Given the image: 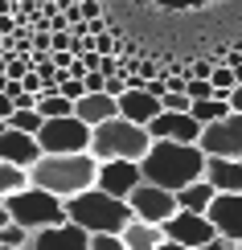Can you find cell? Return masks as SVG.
<instances>
[{"label": "cell", "instance_id": "obj_4", "mask_svg": "<svg viewBox=\"0 0 242 250\" xmlns=\"http://www.w3.org/2000/svg\"><path fill=\"white\" fill-rule=\"evenodd\" d=\"M152 148V131L144 123H132L115 115L90 131V156L94 160H144Z\"/></svg>", "mask_w": 242, "mask_h": 250}, {"label": "cell", "instance_id": "obj_32", "mask_svg": "<svg viewBox=\"0 0 242 250\" xmlns=\"http://www.w3.org/2000/svg\"><path fill=\"white\" fill-rule=\"evenodd\" d=\"M99 13H103V8H99V0H82V4H78V21H82V17H87V21H94Z\"/></svg>", "mask_w": 242, "mask_h": 250}, {"label": "cell", "instance_id": "obj_24", "mask_svg": "<svg viewBox=\"0 0 242 250\" xmlns=\"http://www.w3.org/2000/svg\"><path fill=\"white\" fill-rule=\"evenodd\" d=\"M209 82H214V90H218V95H226V99H230V90L238 86V78H234V66H226V62H222V66H214Z\"/></svg>", "mask_w": 242, "mask_h": 250}, {"label": "cell", "instance_id": "obj_15", "mask_svg": "<svg viewBox=\"0 0 242 250\" xmlns=\"http://www.w3.org/2000/svg\"><path fill=\"white\" fill-rule=\"evenodd\" d=\"M205 217L218 226V234H226V238H234V242H242V193H218Z\"/></svg>", "mask_w": 242, "mask_h": 250}, {"label": "cell", "instance_id": "obj_27", "mask_svg": "<svg viewBox=\"0 0 242 250\" xmlns=\"http://www.w3.org/2000/svg\"><path fill=\"white\" fill-rule=\"evenodd\" d=\"M160 103H164V111H189V107H193V99H189L185 90H173V86L164 90V99H160Z\"/></svg>", "mask_w": 242, "mask_h": 250}, {"label": "cell", "instance_id": "obj_7", "mask_svg": "<svg viewBox=\"0 0 242 250\" xmlns=\"http://www.w3.org/2000/svg\"><path fill=\"white\" fill-rule=\"evenodd\" d=\"M205 156H230V160H242V111H230L218 123H205L201 140Z\"/></svg>", "mask_w": 242, "mask_h": 250}, {"label": "cell", "instance_id": "obj_1", "mask_svg": "<svg viewBox=\"0 0 242 250\" xmlns=\"http://www.w3.org/2000/svg\"><path fill=\"white\" fill-rule=\"evenodd\" d=\"M205 148L201 144H181V140H152L148 156L140 160L144 181L160 185V189H185V185L205 176Z\"/></svg>", "mask_w": 242, "mask_h": 250}, {"label": "cell", "instance_id": "obj_16", "mask_svg": "<svg viewBox=\"0 0 242 250\" xmlns=\"http://www.w3.org/2000/svg\"><path fill=\"white\" fill-rule=\"evenodd\" d=\"M74 115L87 119L90 127H99V123H107V119L119 115V99L107 95V90H90V95H82V99L74 103Z\"/></svg>", "mask_w": 242, "mask_h": 250}, {"label": "cell", "instance_id": "obj_17", "mask_svg": "<svg viewBox=\"0 0 242 250\" xmlns=\"http://www.w3.org/2000/svg\"><path fill=\"white\" fill-rule=\"evenodd\" d=\"M205 181L214 185L218 193H242V160L209 156V160H205Z\"/></svg>", "mask_w": 242, "mask_h": 250}, {"label": "cell", "instance_id": "obj_26", "mask_svg": "<svg viewBox=\"0 0 242 250\" xmlns=\"http://www.w3.org/2000/svg\"><path fill=\"white\" fill-rule=\"evenodd\" d=\"M185 95L197 103V99H214L218 90H214V82H209V78H189V82H185Z\"/></svg>", "mask_w": 242, "mask_h": 250}, {"label": "cell", "instance_id": "obj_39", "mask_svg": "<svg viewBox=\"0 0 242 250\" xmlns=\"http://www.w3.org/2000/svg\"><path fill=\"white\" fill-rule=\"evenodd\" d=\"M4 222H13V217H8V201L0 197V226H4Z\"/></svg>", "mask_w": 242, "mask_h": 250}, {"label": "cell", "instance_id": "obj_33", "mask_svg": "<svg viewBox=\"0 0 242 250\" xmlns=\"http://www.w3.org/2000/svg\"><path fill=\"white\" fill-rule=\"evenodd\" d=\"M17 111V103H13V95H4V90H0V119H8Z\"/></svg>", "mask_w": 242, "mask_h": 250}, {"label": "cell", "instance_id": "obj_13", "mask_svg": "<svg viewBox=\"0 0 242 250\" xmlns=\"http://www.w3.org/2000/svg\"><path fill=\"white\" fill-rule=\"evenodd\" d=\"M152 140H181V144H197L201 140V123H197L189 111H160L148 123Z\"/></svg>", "mask_w": 242, "mask_h": 250}, {"label": "cell", "instance_id": "obj_5", "mask_svg": "<svg viewBox=\"0 0 242 250\" xmlns=\"http://www.w3.org/2000/svg\"><path fill=\"white\" fill-rule=\"evenodd\" d=\"M4 201H8V217L21 222L25 230H45V226L70 222V217H66V201H62L58 193L41 189V185H25L21 193L4 197Z\"/></svg>", "mask_w": 242, "mask_h": 250}, {"label": "cell", "instance_id": "obj_3", "mask_svg": "<svg viewBox=\"0 0 242 250\" xmlns=\"http://www.w3.org/2000/svg\"><path fill=\"white\" fill-rule=\"evenodd\" d=\"M66 217L74 226H82L87 234H119L132 222V205L123 197H111L107 189H82L74 197H66Z\"/></svg>", "mask_w": 242, "mask_h": 250}, {"label": "cell", "instance_id": "obj_11", "mask_svg": "<svg viewBox=\"0 0 242 250\" xmlns=\"http://www.w3.org/2000/svg\"><path fill=\"white\" fill-rule=\"evenodd\" d=\"M144 181V168H140V160H99V189H107L111 197H123L128 201L132 189Z\"/></svg>", "mask_w": 242, "mask_h": 250}, {"label": "cell", "instance_id": "obj_23", "mask_svg": "<svg viewBox=\"0 0 242 250\" xmlns=\"http://www.w3.org/2000/svg\"><path fill=\"white\" fill-rule=\"evenodd\" d=\"M8 127H17V131H29V135H37L41 127H45V115H41L37 107H17L13 115H8Z\"/></svg>", "mask_w": 242, "mask_h": 250}, {"label": "cell", "instance_id": "obj_30", "mask_svg": "<svg viewBox=\"0 0 242 250\" xmlns=\"http://www.w3.org/2000/svg\"><path fill=\"white\" fill-rule=\"evenodd\" d=\"M201 250H242V242H234V238H226V234H218L214 242H205Z\"/></svg>", "mask_w": 242, "mask_h": 250}, {"label": "cell", "instance_id": "obj_41", "mask_svg": "<svg viewBox=\"0 0 242 250\" xmlns=\"http://www.w3.org/2000/svg\"><path fill=\"white\" fill-rule=\"evenodd\" d=\"M4 127H8V119H0V131H4Z\"/></svg>", "mask_w": 242, "mask_h": 250}, {"label": "cell", "instance_id": "obj_19", "mask_svg": "<svg viewBox=\"0 0 242 250\" xmlns=\"http://www.w3.org/2000/svg\"><path fill=\"white\" fill-rule=\"evenodd\" d=\"M214 197H218V189L201 176V181H193V185H185V189H176V205H181V209H189V213H209Z\"/></svg>", "mask_w": 242, "mask_h": 250}, {"label": "cell", "instance_id": "obj_2", "mask_svg": "<svg viewBox=\"0 0 242 250\" xmlns=\"http://www.w3.org/2000/svg\"><path fill=\"white\" fill-rule=\"evenodd\" d=\"M94 181H99V160L90 152H45L29 168V185L58 193L62 201L82 189H94Z\"/></svg>", "mask_w": 242, "mask_h": 250}, {"label": "cell", "instance_id": "obj_22", "mask_svg": "<svg viewBox=\"0 0 242 250\" xmlns=\"http://www.w3.org/2000/svg\"><path fill=\"white\" fill-rule=\"evenodd\" d=\"M29 185V168H21V164H8L0 160V197H13Z\"/></svg>", "mask_w": 242, "mask_h": 250}, {"label": "cell", "instance_id": "obj_35", "mask_svg": "<svg viewBox=\"0 0 242 250\" xmlns=\"http://www.w3.org/2000/svg\"><path fill=\"white\" fill-rule=\"evenodd\" d=\"M0 33L13 37V33H17V21H13V17H0Z\"/></svg>", "mask_w": 242, "mask_h": 250}, {"label": "cell", "instance_id": "obj_36", "mask_svg": "<svg viewBox=\"0 0 242 250\" xmlns=\"http://www.w3.org/2000/svg\"><path fill=\"white\" fill-rule=\"evenodd\" d=\"M164 4H173V8H193V4H209V0H164Z\"/></svg>", "mask_w": 242, "mask_h": 250}, {"label": "cell", "instance_id": "obj_37", "mask_svg": "<svg viewBox=\"0 0 242 250\" xmlns=\"http://www.w3.org/2000/svg\"><path fill=\"white\" fill-rule=\"evenodd\" d=\"M230 107H234V111H242V86H234V90H230Z\"/></svg>", "mask_w": 242, "mask_h": 250}, {"label": "cell", "instance_id": "obj_25", "mask_svg": "<svg viewBox=\"0 0 242 250\" xmlns=\"http://www.w3.org/2000/svg\"><path fill=\"white\" fill-rule=\"evenodd\" d=\"M29 234H33V230H25L21 222H4V226H0V242H4V246H21V250H25Z\"/></svg>", "mask_w": 242, "mask_h": 250}, {"label": "cell", "instance_id": "obj_20", "mask_svg": "<svg viewBox=\"0 0 242 250\" xmlns=\"http://www.w3.org/2000/svg\"><path fill=\"white\" fill-rule=\"evenodd\" d=\"M230 111H234V107H230V99L226 95H214V99H197L193 107H189V115L205 127V123H218L222 115H230Z\"/></svg>", "mask_w": 242, "mask_h": 250}, {"label": "cell", "instance_id": "obj_14", "mask_svg": "<svg viewBox=\"0 0 242 250\" xmlns=\"http://www.w3.org/2000/svg\"><path fill=\"white\" fill-rule=\"evenodd\" d=\"M160 111H164V103H160V95L148 90V82H144V86H128L119 95V115L132 119V123H144V127H148Z\"/></svg>", "mask_w": 242, "mask_h": 250}, {"label": "cell", "instance_id": "obj_34", "mask_svg": "<svg viewBox=\"0 0 242 250\" xmlns=\"http://www.w3.org/2000/svg\"><path fill=\"white\" fill-rule=\"evenodd\" d=\"M189 70H193V78H209V74H214V66H209V62H197V66H189Z\"/></svg>", "mask_w": 242, "mask_h": 250}, {"label": "cell", "instance_id": "obj_38", "mask_svg": "<svg viewBox=\"0 0 242 250\" xmlns=\"http://www.w3.org/2000/svg\"><path fill=\"white\" fill-rule=\"evenodd\" d=\"M160 250H193V246H185V242H173V238H164Z\"/></svg>", "mask_w": 242, "mask_h": 250}, {"label": "cell", "instance_id": "obj_12", "mask_svg": "<svg viewBox=\"0 0 242 250\" xmlns=\"http://www.w3.org/2000/svg\"><path fill=\"white\" fill-rule=\"evenodd\" d=\"M41 156H45V148H41L37 135L17 131V127H4V131H0V160L21 164V168H33Z\"/></svg>", "mask_w": 242, "mask_h": 250}, {"label": "cell", "instance_id": "obj_10", "mask_svg": "<svg viewBox=\"0 0 242 250\" xmlns=\"http://www.w3.org/2000/svg\"><path fill=\"white\" fill-rule=\"evenodd\" d=\"M25 250H90V234L74 222H62V226H45V230L29 234Z\"/></svg>", "mask_w": 242, "mask_h": 250}, {"label": "cell", "instance_id": "obj_28", "mask_svg": "<svg viewBox=\"0 0 242 250\" xmlns=\"http://www.w3.org/2000/svg\"><path fill=\"white\" fill-rule=\"evenodd\" d=\"M90 250H128L119 234H90Z\"/></svg>", "mask_w": 242, "mask_h": 250}, {"label": "cell", "instance_id": "obj_9", "mask_svg": "<svg viewBox=\"0 0 242 250\" xmlns=\"http://www.w3.org/2000/svg\"><path fill=\"white\" fill-rule=\"evenodd\" d=\"M164 238H173V242H185V246L201 250L205 242H214V238H218V226L209 222L205 213H189V209H176V213L164 222Z\"/></svg>", "mask_w": 242, "mask_h": 250}, {"label": "cell", "instance_id": "obj_29", "mask_svg": "<svg viewBox=\"0 0 242 250\" xmlns=\"http://www.w3.org/2000/svg\"><path fill=\"white\" fill-rule=\"evenodd\" d=\"M74 29H58V33H54V54H62V49H74Z\"/></svg>", "mask_w": 242, "mask_h": 250}, {"label": "cell", "instance_id": "obj_31", "mask_svg": "<svg viewBox=\"0 0 242 250\" xmlns=\"http://www.w3.org/2000/svg\"><path fill=\"white\" fill-rule=\"evenodd\" d=\"M82 82H87V95H90V90H107V74H103V70H90Z\"/></svg>", "mask_w": 242, "mask_h": 250}, {"label": "cell", "instance_id": "obj_6", "mask_svg": "<svg viewBox=\"0 0 242 250\" xmlns=\"http://www.w3.org/2000/svg\"><path fill=\"white\" fill-rule=\"evenodd\" d=\"M90 123L78 119V115H58V119H45V127L37 131L41 148L45 152H90Z\"/></svg>", "mask_w": 242, "mask_h": 250}, {"label": "cell", "instance_id": "obj_40", "mask_svg": "<svg viewBox=\"0 0 242 250\" xmlns=\"http://www.w3.org/2000/svg\"><path fill=\"white\" fill-rule=\"evenodd\" d=\"M0 250H21V246H4V242H0Z\"/></svg>", "mask_w": 242, "mask_h": 250}, {"label": "cell", "instance_id": "obj_18", "mask_svg": "<svg viewBox=\"0 0 242 250\" xmlns=\"http://www.w3.org/2000/svg\"><path fill=\"white\" fill-rule=\"evenodd\" d=\"M119 238H123V246H128V250H160L164 226L160 222H144V217H132V222L119 230Z\"/></svg>", "mask_w": 242, "mask_h": 250}, {"label": "cell", "instance_id": "obj_8", "mask_svg": "<svg viewBox=\"0 0 242 250\" xmlns=\"http://www.w3.org/2000/svg\"><path fill=\"white\" fill-rule=\"evenodd\" d=\"M128 205H132V213L135 217H144V222H168L181 205H176V193L173 189H160V185H152V181H140L132 189V197H128Z\"/></svg>", "mask_w": 242, "mask_h": 250}, {"label": "cell", "instance_id": "obj_21", "mask_svg": "<svg viewBox=\"0 0 242 250\" xmlns=\"http://www.w3.org/2000/svg\"><path fill=\"white\" fill-rule=\"evenodd\" d=\"M37 111L45 119H58V115H74V99H66L62 90H41L37 95Z\"/></svg>", "mask_w": 242, "mask_h": 250}]
</instances>
